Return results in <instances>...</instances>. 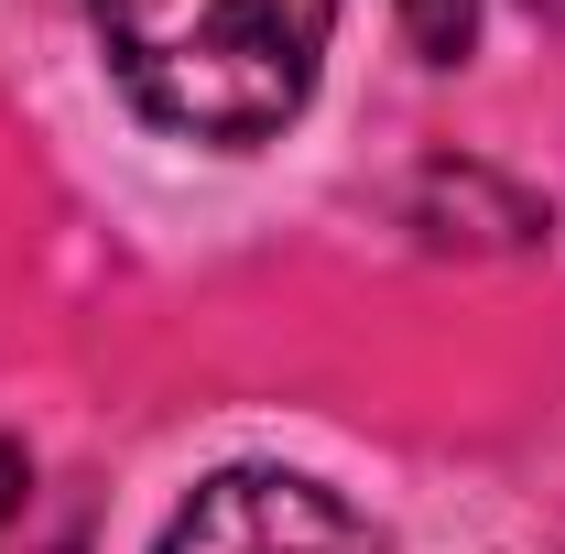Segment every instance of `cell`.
Segmentation results:
<instances>
[{"label":"cell","instance_id":"obj_1","mask_svg":"<svg viewBox=\"0 0 565 554\" xmlns=\"http://www.w3.org/2000/svg\"><path fill=\"white\" fill-rule=\"evenodd\" d=\"M87 11L141 120L217 152L273 141L305 109L316 55L338 33V0H87Z\"/></svg>","mask_w":565,"mask_h":554},{"label":"cell","instance_id":"obj_2","mask_svg":"<svg viewBox=\"0 0 565 554\" xmlns=\"http://www.w3.org/2000/svg\"><path fill=\"white\" fill-rule=\"evenodd\" d=\"M152 554H381L338 489L294 479V468H217Z\"/></svg>","mask_w":565,"mask_h":554},{"label":"cell","instance_id":"obj_3","mask_svg":"<svg viewBox=\"0 0 565 554\" xmlns=\"http://www.w3.org/2000/svg\"><path fill=\"white\" fill-rule=\"evenodd\" d=\"M533 11H565V0H533ZM403 33H414L424 66H457L479 44V0H403Z\"/></svg>","mask_w":565,"mask_h":554},{"label":"cell","instance_id":"obj_4","mask_svg":"<svg viewBox=\"0 0 565 554\" xmlns=\"http://www.w3.org/2000/svg\"><path fill=\"white\" fill-rule=\"evenodd\" d=\"M22 500H33V468H22V446H0V522H11Z\"/></svg>","mask_w":565,"mask_h":554}]
</instances>
